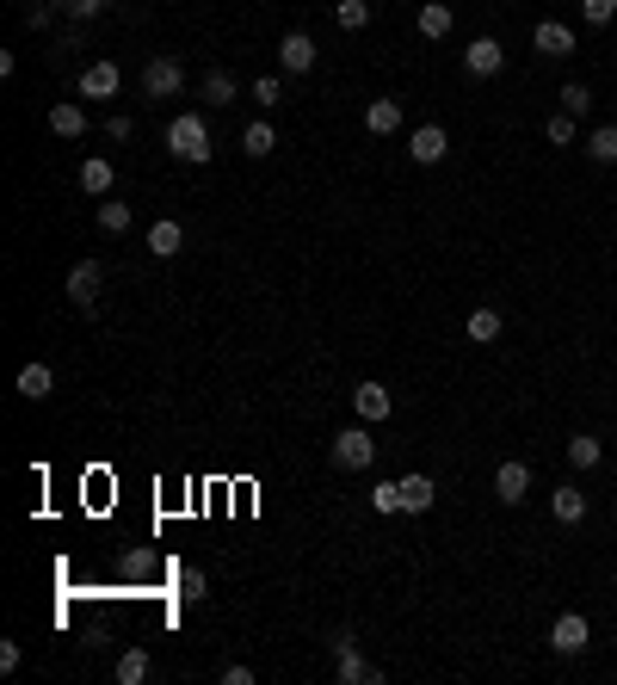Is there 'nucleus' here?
<instances>
[{
  "instance_id": "obj_1",
  "label": "nucleus",
  "mask_w": 617,
  "mask_h": 685,
  "mask_svg": "<svg viewBox=\"0 0 617 685\" xmlns=\"http://www.w3.org/2000/svg\"><path fill=\"white\" fill-rule=\"evenodd\" d=\"M167 149L186 161V167H204V161H210V124H204L198 112L173 118V124H167Z\"/></svg>"
},
{
  "instance_id": "obj_2",
  "label": "nucleus",
  "mask_w": 617,
  "mask_h": 685,
  "mask_svg": "<svg viewBox=\"0 0 617 685\" xmlns=\"http://www.w3.org/2000/svg\"><path fill=\"white\" fill-rule=\"evenodd\" d=\"M371 463H377V439H371L365 420L334 432V470H371Z\"/></svg>"
},
{
  "instance_id": "obj_3",
  "label": "nucleus",
  "mask_w": 617,
  "mask_h": 685,
  "mask_svg": "<svg viewBox=\"0 0 617 685\" xmlns=\"http://www.w3.org/2000/svg\"><path fill=\"white\" fill-rule=\"evenodd\" d=\"M334 679H340V685H377L383 667H371L365 655H358V642L340 630V636H334Z\"/></svg>"
},
{
  "instance_id": "obj_4",
  "label": "nucleus",
  "mask_w": 617,
  "mask_h": 685,
  "mask_svg": "<svg viewBox=\"0 0 617 685\" xmlns=\"http://www.w3.org/2000/svg\"><path fill=\"white\" fill-rule=\"evenodd\" d=\"M179 93H186V68L173 56H155L142 68V99H179Z\"/></svg>"
},
{
  "instance_id": "obj_5",
  "label": "nucleus",
  "mask_w": 617,
  "mask_h": 685,
  "mask_svg": "<svg viewBox=\"0 0 617 685\" xmlns=\"http://www.w3.org/2000/svg\"><path fill=\"white\" fill-rule=\"evenodd\" d=\"M587 642H593V630H587L580 611H562V618L550 624V648H556V655H587Z\"/></svg>"
},
{
  "instance_id": "obj_6",
  "label": "nucleus",
  "mask_w": 617,
  "mask_h": 685,
  "mask_svg": "<svg viewBox=\"0 0 617 685\" xmlns=\"http://www.w3.org/2000/svg\"><path fill=\"white\" fill-rule=\"evenodd\" d=\"M352 414L365 420V426H383V420L395 414V395H389L383 383H358V389H352Z\"/></svg>"
},
{
  "instance_id": "obj_7",
  "label": "nucleus",
  "mask_w": 617,
  "mask_h": 685,
  "mask_svg": "<svg viewBox=\"0 0 617 685\" xmlns=\"http://www.w3.org/2000/svg\"><path fill=\"white\" fill-rule=\"evenodd\" d=\"M99 278H105L99 260H75V266H68V303L93 315V303H99Z\"/></svg>"
},
{
  "instance_id": "obj_8",
  "label": "nucleus",
  "mask_w": 617,
  "mask_h": 685,
  "mask_svg": "<svg viewBox=\"0 0 617 685\" xmlns=\"http://www.w3.org/2000/svg\"><path fill=\"white\" fill-rule=\"evenodd\" d=\"M531 494V463H500V470H494V500H506V507H519V500Z\"/></svg>"
},
{
  "instance_id": "obj_9",
  "label": "nucleus",
  "mask_w": 617,
  "mask_h": 685,
  "mask_svg": "<svg viewBox=\"0 0 617 685\" xmlns=\"http://www.w3.org/2000/svg\"><path fill=\"white\" fill-rule=\"evenodd\" d=\"M408 155H414L420 167H439V161L451 155V136H445L439 124H420V130L408 136Z\"/></svg>"
},
{
  "instance_id": "obj_10",
  "label": "nucleus",
  "mask_w": 617,
  "mask_h": 685,
  "mask_svg": "<svg viewBox=\"0 0 617 685\" xmlns=\"http://www.w3.org/2000/svg\"><path fill=\"white\" fill-rule=\"evenodd\" d=\"M463 68H469V75H476V81L500 75V68H506V50H500V38H476V44L463 50Z\"/></svg>"
},
{
  "instance_id": "obj_11",
  "label": "nucleus",
  "mask_w": 617,
  "mask_h": 685,
  "mask_svg": "<svg viewBox=\"0 0 617 685\" xmlns=\"http://www.w3.org/2000/svg\"><path fill=\"white\" fill-rule=\"evenodd\" d=\"M278 62H284V75H309V68H315V38H309V31H284Z\"/></svg>"
},
{
  "instance_id": "obj_12",
  "label": "nucleus",
  "mask_w": 617,
  "mask_h": 685,
  "mask_svg": "<svg viewBox=\"0 0 617 685\" xmlns=\"http://www.w3.org/2000/svg\"><path fill=\"white\" fill-rule=\"evenodd\" d=\"M531 44H537V56H550V62H562V56H574V31H568L562 19H543V25L531 31Z\"/></svg>"
},
{
  "instance_id": "obj_13",
  "label": "nucleus",
  "mask_w": 617,
  "mask_h": 685,
  "mask_svg": "<svg viewBox=\"0 0 617 685\" xmlns=\"http://www.w3.org/2000/svg\"><path fill=\"white\" fill-rule=\"evenodd\" d=\"M118 87H124L118 62H87V68H81V99H112Z\"/></svg>"
},
{
  "instance_id": "obj_14",
  "label": "nucleus",
  "mask_w": 617,
  "mask_h": 685,
  "mask_svg": "<svg viewBox=\"0 0 617 685\" xmlns=\"http://www.w3.org/2000/svg\"><path fill=\"white\" fill-rule=\"evenodd\" d=\"M365 130L371 136H395L402 130V99H371L365 105Z\"/></svg>"
},
{
  "instance_id": "obj_15",
  "label": "nucleus",
  "mask_w": 617,
  "mask_h": 685,
  "mask_svg": "<svg viewBox=\"0 0 617 685\" xmlns=\"http://www.w3.org/2000/svg\"><path fill=\"white\" fill-rule=\"evenodd\" d=\"M112 186H118V167H112V161H99V155H87V161H81V192L105 198Z\"/></svg>"
},
{
  "instance_id": "obj_16",
  "label": "nucleus",
  "mask_w": 617,
  "mask_h": 685,
  "mask_svg": "<svg viewBox=\"0 0 617 685\" xmlns=\"http://www.w3.org/2000/svg\"><path fill=\"white\" fill-rule=\"evenodd\" d=\"M550 513H556L562 525H580V519H587V494H580L574 482H562V488L550 494Z\"/></svg>"
},
{
  "instance_id": "obj_17",
  "label": "nucleus",
  "mask_w": 617,
  "mask_h": 685,
  "mask_svg": "<svg viewBox=\"0 0 617 685\" xmlns=\"http://www.w3.org/2000/svg\"><path fill=\"white\" fill-rule=\"evenodd\" d=\"M179 247H186V229H179L173 216H161V223L149 229V254H155V260H173Z\"/></svg>"
},
{
  "instance_id": "obj_18",
  "label": "nucleus",
  "mask_w": 617,
  "mask_h": 685,
  "mask_svg": "<svg viewBox=\"0 0 617 685\" xmlns=\"http://www.w3.org/2000/svg\"><path fill=\"white\" fill-rule=\"evenodd\" d=\"M414 25H420V38L439 44V38H451V7H445V0H426V7L414 13Z\"/></svg>"
},
{
  "instance_id": "obj_19",
  "label": "nucleus",
  "mask_w": 617,
  "mask_h": 685,
  "mask_svg": "<svg viewBox=\"0 0 617 685\" xmlns=\"http://www.w3.org/2000/svg\"><path fill=\"white\" fill-rule=\"evenodd\" d=\"M432 500H439L432 476H402V513H432Z\"/></svg>"
},
{
  "instance_id": "obj_20",
  "label": "nucleus",
  "mask_w": 617,
  "mask_h": 685,
  "mask_svg": "<svg viewBox=\"0 0 617 685\" xmlns=\"http://www.w3.org/2000/svg\"><path fill=\"white\" fill-rule=\"evenodd\" d=\"M50 130L75 142V136H87V112H81L75 99H62V105H50Z\"/></svg>"
},
{
  "instance_id": "obj_21",
  "label": "nucleus",
  "mask_w": 617,
  "mask_h": 685,
  "mask_svg": "<svg viewBox=\"0 0 617 685\" xmlns=\"http://www.w3.org/2000/svg\"><path fill=\"white\" fill-rule=\"evenodd\" d=\"M50 389H56V371L44 365V358H31V365L19 371V395H31V402H44Z\"/></svg>"
},
{
  "instance_id": "obj_22",
  "label": "nucleus",
  "mask_w": 617,
  "mask_h": 685,
  "mask_svg": "<svg viewBox=\"0 0 617 685\" xmlns=\"http://www.w3.org/2000/svg\"><path fill=\"white\" fill-rule=\"evenodd\" d=\"M272 149H278V136H272V124H266V118L241 130V155H253V161H266Z\"/></svg>"
},
{
  "instance_id": "obj_23",
  "label": "nucleus",
  "mask_w": 617,
  "mask_h": 685,
  "mask_svg": "<svg viewBox=\"0 0 617 685\" xmlns=\"http://www.w3.org/2000/svg\"><path fill=\"white\" fill-rule=\"evenodd\" d=\"M463 334L476 340V346H488V340H500V309H469V321H463Z\"/></svg>"
},
{
  "instance_id": "obj_24",
  "label": "nucleus",
  "mask_w": 617,
  "mask_h": 685,
  "mask_svg": "<svg viewBox=\"0 0 617 685\" xmlns=\"http://www.w3.org/2000/svg\"><path fill=\"white\" fill-rule=\"evenodd\" d=\"M599 457H605V445L593 439V432H574V439H568V463H574V470H593Z\"/></svg>"
},
{
  "instance_id": "obj_25",
  "label": "nucleus",
  "mask_w": 617,
  "mask_h": 685,
  "mask_svg": "<svg viewBox=\"0 0 617 685\" xmlns=\"http://www.w3.org/2000/svg\"><path fill=\"white\" fill-rule=\"evenodd\" d=\"M334 25L340 31H365L371 25V0H334Z\"/></svg>"
},
{
  "instance_id": "obj_26",
  "label": "nucleus",
  "mask_w": 617,
  "mask_h": 685,
  "mask_svg": "<svg viewBox=\"0 0 617 685\" xmlns=\"http://www.w3.org/2000/svg\"><path fill=\"white\" fill-rule=\"evenodd\" d=\"M587 161H599V167L617 161V124H599V130L587 136Z\"/></svg>"
},
{
  "instance_id": "obj_27",
  "label": "nucleus",
  "mask_w": 617,
  "mask_h": 685,
  "mask_svg": "<svg viewBox=\"0 0 617 685\" xmlns=\"http://www.w3.org/2000/svg\"><path fill=\"white\" fill-rule=\"evenodd\" d=\"M99 229H105V235H124V229H130V204H124V198H105V204H99Z\"/></svg>"
},
{
  "instance_id": "obj_28",
  "label": "nucleus",
  "mask_w": 617,
  "mask_h": 685,
  "mask_svg": "<svg viewBox=\"0 0 617 685\" xmlns=\"http://www.w3.org/2000/svg\"><path fill=\"white\" fill-rule=\"evenodd\" d=\"M149 673H155V661L142 655V648H130V655L118 661V679H124V685H142V679H149Z\"/></svg>"
},
{
  "instance_id": "obj_29",
  "label": "nucleus",
  "mask_w": 617,
  "mask_h": 685,
  "mask_svg": "<svg viewBox=\"0 0 617 685\" xmlns=\"http://www.w3.org/2000/svg\"><path fill=\"white\" fill-rule=\"evenodd\" d=\"M562 112H568V118L580 124V118H587V112H593V93H587V87H580V81H568V87H562Z\"/></svg>"
},
{
  "instance_id": "obj_30",
  "label": "nucleus",
  "mask_w": 617,
  "mask_h": 685,
  "mask_svg": "<svg viewBox=\"0 0 617 685\" xmlns=\"http://www.w3.org/2000/svg\"><path fill=\"white\" fill-rule=\"evenodd\" d=\"M204 99L210 105H235V81L223 75V68H210V75H204Z\"/></svg>"
},
{
  "instance_id": "obj_31",
  "label": "nucleus",
  "mask_w": 617,
  "mask_h": 685,
  "mask_svg": "<svg viewBox=\"0 0 617 685\" xmlns=\"http://www.w3.org/2000/svg\"><path fill=\"white\" fill-rule=\"evenodd\" d=\"M371 507H377L383 519H389V513H402V482H377V488H371Z\"/></svg>"
},
{
  "instance_id": "obj_32",
  "label": "nucleus",
  "mask_w": 617,
  "mask_h": 685,
  "mask_svg": "<svg viewBox=\"0 0 617 685\" xmlns=\"http://www.w3.org/2000/svg\"><path fill=\"white\" fill-rule=\"evenodd\" d=\"M580 19H587V25H611L617 19V0H580Z\"/></svg>"
},
{
  "instance_id": "obj_33",
  "label": "nucleus",
  "mask_w": 617,
  "mask_h": 685,
  "mask_svg": "<svg viewBox=\"0 0 617 685\" xmlns=\"http://www.w3.org/2000/svg\"><path fill=\"white\" fill-rule=\"evenodd\" d=\"M278 99H284V87H278L272 75H260V81H253V105H266V112H272Z\"/></svg>"
},
{
  "instance_id": "obj_34",
  "label": "nucleus",
  "mask_w": 617,
  "mask_h": 685,
  "mask_svg": "<svg viewBox=\"0 0 617 685\" xmlns=\"http://www.w3.org/2000/svg\"><path fill=\"white\" fill-rule=\"evenodd\" d=\"M543 136H550L556 149H562V142H574V118H568V112H556L550 124H543Z\"/></svg>"
},
{
  "instance_id": "obj_35",
  "label": "nucleus",
  "mask_w": 617,
  "mask_h": 685,
  "mask_svg": "<svg viewBox=\"0 0 617 685\" xmlns=\"http://www.w3.org/2000/svg\"><path fill=\"white\" fill-rule=\"evenodd\" d=\"M179 593H186V605H198V599H204V568H186V574H179Z\"/></svg>"
},
{
  "instance_id": "obj_36",
  "label": "nucleus",
  "mask_w": 617,
  "mask_h": 685,
  "mask_svg": "<svg viewBox=\"0 0 617 685\" xmlns=\"http://www.w3.org/2000/svg\"><path fill=\"white\" fill-rule=\"evenodd\" d=\"M62 13H68V19H99L105 0H62Z\"/></svg>"
},
{
  "instance_id": "obj_37",
  "label": "nucleus",
  "mask_w": 617,
  "mask_h": 685,
  "mask_svg": "<svg viewBox=\"0 0 617 685\" xmlns=\"http://www.w3.org/2000/svg\"><path fill=\"white\" fill-rule=\"evenodd\" d=\"M19 661H25L19 642H0V673H19Z\"/></svg>"
},
{
  "instance_id": "obj_38",
  "label": "nucleus",
  "mask_w": 617,
  "mask_h": 685,
  "mask_svg": "<svg viewBox=\"0 0 617 685\" xmlns=\"http://www.w3.org/2000/svg\"><path fill=\"white\" fill-rule=\"evenodd\" d=\"M223 685H253V667H241V661H235V667H223Z\"/></svg>"
}]
</instances>
